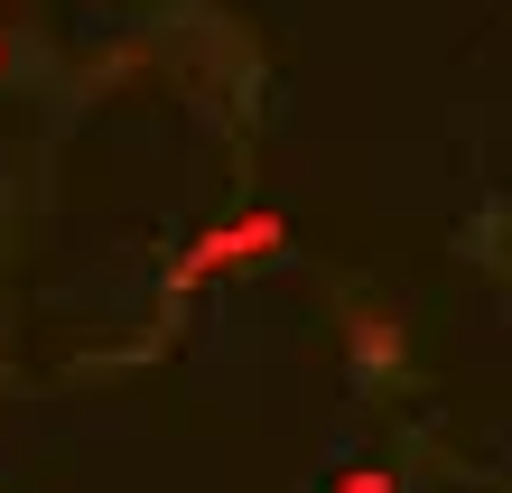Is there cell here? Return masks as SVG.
Segmentation results:
<instances>
[{
	"label": "cell",
	"instance_id": "6da1fadb",
	"mask_svg": "<svg viewBox=\"0 0 512 493\" xmlns=\"http://www.w3.org/2000/svg\"><path fill=\"white\" fill-rule=\"evenodd\" d=\"M280 252H289V214H280V205L224 214V224H205L187 252L168 261V307H177V298H196L205 280H224V270H261V261H280Z\"/></svg>",
	"mask_w": 512,
	"mask_h": 493
},
{
	"label": "cell",
	"instance_id": "7a4b0ae2",
	"mask_svg": "<svg viewBox=\"0 0 512 493\" xmlns=\"http://www.w3.org/2000/svg\"><path fill=\"white\" fill-rule=\"evenodd\" d=\"M354 363H364V373H391V363H401V326H391L382 307H354Z\"/></svg>",
	"mask_w": 512,
	"mask_h": 493
},
{
	"label": "cell",
	"instance_id": "3957f363",
	"mask_svg": "<svg viewBox=\"0 0 512 493\" xmlns=\"http://www.w3.org/2000/svg\"><path fill=\"white\" fill-rule=\"evenodd\" d=\"M336 493H401V475L391 466H354V475H336Z\"/></svg>",
	"mask_w": 512,
	"mask_h": 493
},
{
	"label": "cell",
	"instance_id": "277c9868",
	"mask_svg": "<svg viewBox=\"0 0 512 493\" xmlns=\"http://www.w3.org/2000/svg\"><path fill=\"white\" fill-rule=\"evenodd\" d=\"M0 66H10V38H0Z\"/></svg>",
	"mask_w": 512,
	"mask_h": 493
}]
</instances>
